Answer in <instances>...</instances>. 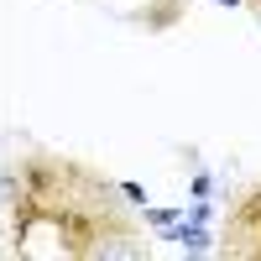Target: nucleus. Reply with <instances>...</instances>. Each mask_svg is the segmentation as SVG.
I'll return each mask as SVG.
<instances>
[{"label": "nucleus", "mask_w": 261, "mask_h": 261, "mask_svg": "<svg viewBox=\"0 0 261 261\" xmlns=\"http://www.w3.org/2000/svg\"><path fill=\"white\" fill-rule=\"evenodd\" d=\"M246 6H256V11H261V0H246Z\"/></svg>", "instance_id": "obj_9"}, {"label": "nucleus", "mask_w": 261, "mask_h": 261, "mask_svg": "<svg viewBox=\"0 0 261 261\" xmlns=\"http://www.w3.org/2000/svg\"><path fill=\"white\" fill-rule=\"evenodd\" d=\"M162 241H178V246H183V251H193V256H199V251H214V235H209L204 225H193V220L167 225V230H162Z\"/></svg>", "instance_id": "obj_4"}, {"label": "nucleus", "mask_w": 261, "mask_h": 261, "mask_svg": "<svg viewBox=\"0 0 261 261\" xmlns=\"http://www.w3.org/2000/svg\"><path fill=\"white\" fill-rule=\"evenodd\" d=\"M220 6H246V0H220Z\"/></svg>", "instance_id": "obj_8"}, {"label": "nucleus", "mask_w": 261, "mask_h": 261, "mask_svg": "<svg viewBox=\"0 0 261 261\" xmlns=\"http://www.w3.org/2000/svg\"><path fill=\"white\" fill-rule=\"evenodd\" d=\"M178 220H183V209H146V225H157V230L178 225Z\"/></svg>", "instance_id": "obj_5"}, {"label": "nucleus", "mask_w": 261, "mask_h": 261, "mask_svg": "<svg viewBox=\"0 0 261 261\" xmlns=\"http://www.w3.org/2000/svg\"><path fill=\"white\" fill-rule=\"evenodd\" d=\"M120 193H125V204H146V193H141L136 183H120Z\"/></svg>", "instance_id": "obj_7"}, {"label": "nucleus", "mask_w": 261, "mask_h": 261, "mask_svg": "<svg viewBox=\"0 0 261 261\" xmlns=\"http://www.w3.org/2000/svg\"><path fill=\"white\" fill-rule=\"evenodd\" d=\"M183 220H193V225H204V220H209V199H199L193 209H183Z\"/></svg>", "instance_id": "obj_6"}, {"label": "nucleus", "mask_w": 261, "mask_h": 261, "mask_svg": "<svg viewBox=\"0 0 261 261\" xmlns=\"http://www.w3.org/2000/svg\"><path fill=\"white\" fill-rule=\"evenodd\" d=\"M220 251L235 256V261H256V251H261V183H251L241 199H235L230 230H225V246Z\"/></svg>", "instance_id": "obj_2"}, {"label": "nucleus", "mask_w": 261, "mask_h": 261, "mask_svg": "<svg viewBox=\"0 0 261 261\" xmlns=\"http://www.w3.org/2000/svg\"><path fill=\"white\" fill-rule=\"evenodd\" d=\"M188 11V0H151V6H141V11H130V21H141L146 32H172L178 27V16Z\"/></svg>", "instance_id": "obj_3"}, {"label": "nucleus", "mask_w": 261, "mask_h": 261, "mask_svg": "<svg viewBox=\"0 0 261 261\" xmlns=\"http://www.w3.org/2000/svg\"><path fill=\"white\" fill-rule=\"evenodd\" d=\"M11 256L32 261H110L151 256L136 220L120 209L115 183L73 157L27 151L6 167Z\"/></svg>", "instance_id": "obj_1"}]
</instances>
